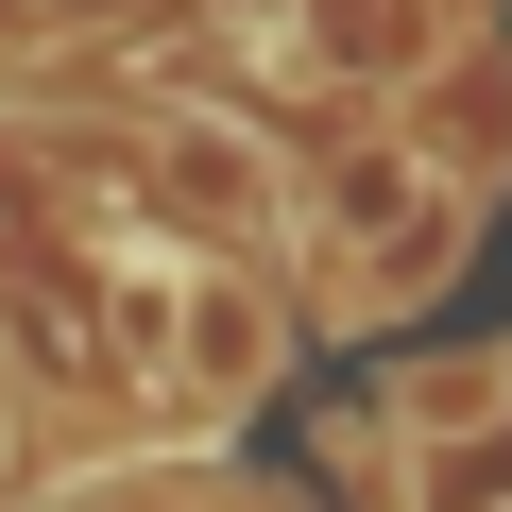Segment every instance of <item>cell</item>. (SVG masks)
Wrapping results in <instances>:
<instances>
[{
  "instance_id": "7a4b0ae2",
  "label": "cell",
  "mask_w": 512,
  "mask_h": 512,
  "mask_svg": "<svg viewBox=\"0 0 512 512\" xmlns=\"http://www.w3.org/2000/svg\"><path fill=\"white\" fill-rule=\"evenodd\" d=\"M376 427H393L410 461L495 444V427H512V342H427V359H393V376H376Z\"/></svg>"
},
{
  "instance_id": "277c9868",
  "label": "cell",
  "mask_w": 512,
  "mask_h": 512,
  "mask_svg": "<svg viewBox=\"0 0 512 512\" xmlns=\"http://www.w3.org/2000/svg\"><path fill=\"white\" fill-rule=\"evenodd\" d=\"M427 512H512V427L461 444V461H427Z\"/></svg>"
},
{
  "instance_id": "3957f363",
  "label": "cell",
  "mask_w": 512,
  "mask_h": 512,
  "mask_svg": "<svg viewBox=\"0 0 512 512\" xmlns=\"http://www.w3.org/2000/svg\"><path fill=\"white\" fill-rule=\"evenodd\" d=\"M69 512H274V495H239V478H103V495H69Z\"/></svg>"
},
{
  "instance_id": "6da1fadb",
  "label": "cell",
  "mask_w": 512,
  "mask_h": 512,
  "mask_svg": "<svg viewBox=\"0 0 512 512\" xmlns=\"http://www.w3.org/2000/svg\"><path fill=\"white\" fill-rule=\"evenodd\" d=\"M120 342H137V393L171 427H239L274 393V359H291L274 291L239 256H205V239H120Z\"/></svg>"
},
{
  "instance_id": "5b68a950",
  "label": "cell",
  "mask_w": 512,
  "mask_h": 512,
  "mask_svg": "<svg viewBox=\"0 0 512 512\" xmlns=\"http://www.w3.org/2000/svg\"><path fill=\"white\" fill-rule=\"evenodd\" d=\"M137 0H35V35H120Z\"/></svg>"
},
{
  "instance_id": "8992f818",
  "label": "cell",
  "mask_w": 512,
  "mask_h": 512,
  "mask_svg": "<svg viewBox=\"0 0 512 512\" xmlns=\"http://www.w3.org/2000/svg\"><path fill=\"white\" fill-rule=\"evenodd\" d=\"M0 444H18V376H0Z\"/></svg>"
}]
</instances>
